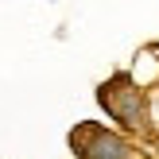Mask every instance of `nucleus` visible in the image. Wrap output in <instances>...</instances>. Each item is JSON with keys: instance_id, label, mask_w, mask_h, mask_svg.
Masks as SVG:
<instances>
[{"instance_id": "nucleus-1", "label": "nucleus", "mask_w": 159, "mask_h": 159, "mask_svg": "<svg viewBox=\"0 0 159 159\" xmlns=\"http://www.w3.org/2000/svg\"><path fill=\"white\" fill-rule=\"evenodd\" d=\"M97 101L124 124V128H144L148 124V101H144V93H140V85L132 82V78H124V74H116L113 82L101 85Z\"/></svg>"}, {"instance_id": "nucleus-2", "label": "nucleus", "mask_w": 159, "mask_h": 159, "mask_svg": "<svg viewBox=\"0 0 159 159\" xmlns=\"http://www.w3.org/2000/svg\"><path fill=\"white\" fill-rule=\"evenodd\" d=\"M74 152H82L85 159H132V148L124 136L116 132H101L97 124H82V128L70 136Z\"/></svg>"}, {"instance_id": "nucleus-3", "label": "nucleus", "mask_w": 159, "mask_h": 159, "mask_svg": "<svg viewBox=\"0 0 159 159\" xmlns=\"http://www.w3.org/2000/svg\"><path fill=\"white\" fill-rule=\"evenodd\" d=\"M148 120H155V128H159V85L152 89V97H148Z\"/></svg>"}]
</instances>
